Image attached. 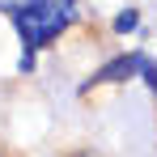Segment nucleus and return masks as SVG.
Instances as JSON below:
<instances>
[{
    "instance_id": "f257e3e1",
    "label": "nucleus",
    "mask_w": 157,
    "mask_h": 157,
    "mask_svg": "<svg viewBox=\"0 0 157 157\" xmlns=\"http://www.w3.org/2000/svg\"><path fill=\"white\" fill-rule=\"evenodd\" d=\"M0 13L13 17V26L21 34V68H30L34 55L43 51L55 34H64L72 26L77 0H17V4H0Z\"/></svg>"
}]
</instances>
